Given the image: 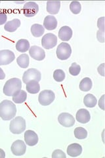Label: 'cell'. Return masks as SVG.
<instances>
[{
    "mask_svg": "<svg viewBox=\"0 0 105 158\" xmlns=\"http://www.w3.org/2000/svg\"><path fill=\"white\" fill-rule=\"evenodd\" d=\"M17 107L10 100H3L0 103V117L3 121H10L16 115Z\"/></svg>",
    "mask_w": 105,
    "mask_h": 158,
    "instance_id": "cell-1",
    "label": "cell"
},
{
    "mask_svg": "<svg viewBox=\"0 0 105 158\" xmlns=\"http://www.w3.org/2000/svg\"><path fill=\"white\" fill-rule=\"evenodd\" d=\"M22 88V82L18 78H13L8 80L3 86V94L7 96H13Z\"/></svg>",
    "mask_w": 105,
    "mask_h": 158,
    "instance_id": "cell-2",
    "label": "cell"
},
{
    "mask_svg": "<svg viewBox=\"0 0 105 158\" xmlns=\"http://www.w3.org/2000/svg\"><path fill=\"white\" fill-rule=\"evenodd\" d=\"M26 129V121L22 117H17L9 125V130L13 134L20 135Z\"/></svg>",
    "mask_w": 105,
    "mask_h": 158,
    "instance_id": "cell-3",
    "label": "cell"
},
{
    "mask_svg": "<svg viewBox=\"0 0 105 158\" xmlns=\"http://www.w3.org/2000/svg\"><path fill=\"white\" fill-rule=\"evenodd\" d=\"M72 48L71 45L67 42H62L58 46L56 54L60 60H67L71 56Z\"/></svg>",
    "mask_w": 105,
    "mask_h": 158,
    "instance_id": "cell-4",
    "label": "cell"
},
{
    "mask_svg": "<svg viewBox=\"0 0 105 158\" xmlns=\"http://www.w3.org/2000/svg\"><path fill=\"white\" fill-rule=\"evenodd\" d=\"M55 98V93L50 90H45L39 93L38 101L43 106H47L53 102Z\"/></svg>",
    "mask_w": 105,
    "mask_h": 158,
    "instance_id": "cell-5",
    "label": "cell"
},
{
    "mask_svg": "<svg viewBox=\"0 0 105 158\" xmlns=\"http://www.w3.org/2000/svg\"><path fill=\"white\" fill-rule=\"evenodd\" d=\"M42 78L41 73L36 69L31 68L29 69L26 71L24 73L22 77L23 82L26 84L30 81H36L38 82L40 81Z\"/></svg>",
    "mask_w": 105,
    "mask_h": 158,
    "instance_id": "cell-6",
    "label": "cell"
},
{
    "mask_svg": "<svg viewBox=\"0 0 105 158\" xmlns=\"http://www.w3.org/2000/svg\"><path fill=\"white\" fill-rule=\"evenodd\" d=\"M57 44V37L52 33H47L44 35L42 40V47L46 49H52Z\"/></svg>",
    "mask_w": 105,
    "mask_h": 158,
    "instance_id": "cell-7",
    "label": "cell"
},
{
    "mask_svg": "<svg viewBox=\"0 0 105 158\" xmlns=\"http://www.w3.org/2000/svg\"><path fill=\"white\" fill-rule=\"evenodd\" d=\"M39 11L38 5L34 2H29L24 4L23 7V12L25 17H32L36 15Z\"/></svg>",
    "mask_w": 105,
    "mask_h": 158,
    "instance_id": "cell-8",
    "label": "cell"
},
{
    "mask_svg": "<svg viewBox=\"0 0 105 158\" xmlns=\"http://www.w3.org/2000/svg\"><path fill=\"white\" fill-rule=\"evenodd\" d=\"M13 154L17 156H23L26 151V146L25 143L21 140L14 141L11 147Z\"/></svg>",
    "mask_w": 105,
    "mask_h": 158,
    "instance_id": "cell-9",
    "label": "cell"
},
{
    "mask_svg": "<svg viewBox=\"0 0 105 158\" xmlns=\"http://www.w3.org/2000/svg\"><path fill=\"white\" fill-rule=\"evenodd\" d=\"M15 56L14 53L9 49H4L0 51V65H7L12 63Z\"/></svg>",
    "mask_w": 105,
    "mask_h": 158,
    "instance_id": "cell-10",
    "label": "cell"
},
{
    "mask_svg": "<svg viewBox=\"0 0 105 158\" xmlns=\"http://www.w3.org/2000/svg\"><path fill=\"white\" fill-rule=\"evenodd\" d=\"M58 121L64 127H71L75 124V118L68 113H62L58 117Z\"/></svg>",
    "mask_w": 105,
    "mask_h": 158,
    "instance_id": "cell-11",
    "label": "cell"
},
{
    "mask_svg": "<svg viewBox=\"0 0 105 158\" xmlns=\"http://www.w3.org/2000/svg\"><path fill=\"white\" fill-rule=\"evenodd\" d=\"M29 54L35 60L42 61L46 57V53L42 48L37 46H33L30 48Z\"/></svg>",
    "mask_w": 105,
    "mask_h": 158,
    "instance_id": "cell-12",
    "label": "cell"
},
{
    "mask_svg": "<svg viewBox=\"0 0 105 158\" xmlns=\"http://www.w3.org/2000/svg\"><path fill=\"white\" fill-rule=\"evenodd\" d=\"M24 141L30 146L36 145L38 142V136L36 132L31 130H28L24 132Z\"/></svg>",
    "mask_w": 105,
    "mask_h": 158,
    "instance_id": "cell-13",
    "label": "cell"
},
{
    "mask_svg": "<svg viewBox=\"0 0 105 158\" xmlns=\"http://www.w3.org/2000/svg\"><path fill=\"white\" fill-rule=\"evenodd\" d=\"M73 32L71 28L68 26H64L60 28L59 31V38L63 42H68L72 37Z\"/></svg>",
    "mask_w": 105,
    "mask_h": 158,
    "instance_id": "cell-14",
    "label": "cell"
},
{
    "mask_svg": "<svg viewBox=\"0 0 105 158\" xmlns=\"http://www.w3.org/2000/svg\"><path fill=\"white\" fill-rule=\"evenodd\" d=\"M76 118L77 121L79 123L82 124H86L89 122L91 119V115H90V113L88 110L86 109H80L77 111Z\"/></svg>",
    "mask_w": 105,
    "mask_h": 158,
    "instance_id": "cell-15",
    "label": "cell"
},
{
    "mask_svg": "<svg viewBox=\"0 0 105 158\" xmlns=\"http://www.w3.org/2000/svg\"><path fill=\"white\" fill-rule=\"evenodd\" d=\"M67 152L68 156L75 157L80 156L82 153V147L80 144L77 143L70 144L68 148Z\"/></svg>",
    "mask_w": 105,
    "mask_h": 158,
    "instance_id": "cell-16",
    "label": "cell"
},
{
    "mask_svg": "<svg viewBox=\"0 0 105 158\" xmlns=\"http://www.w3.org/2000/svg\"><path fill=\"white\" fill-rule=\"evenodd\" d=\"M58 21L54 16L48 15L45 17L43 21V27L48 31H53L57 27Z\"/></svg>",
    "mask_w": 105,
    "mask_h": 158,
    "instance_id": "cell-17",
    "label": "cell"
},
{
    "mask_svg": "<svg viewBox=\"0 0 105 158\" xmlns=\"http://www.w3.org/2000/svg\"><path fill=\"white\" fill-rule=\"evenodd\" d=\"M20 26H21V21L18 19H14L6 24L4 29L9 32H13L16 31Z\"/></svg>",
    "mask_w": 105,
    "mask_h": 158,
    "instance_id": "cell-18",
    "label": "cell"
},
{
    "mask_svg": "<svg viewBox=\"0 0 105 158\" xmlns=\"http://www.w3.org/2000/svg\"><path fill=\"white\" fill-rule=\"evenodd\" d=\"M26 90L28 93L35 94L40 90V86H39V82L36 81H30L26 83Z\"/></svg>",
    "mask_w": 105,
    "mask_h": 158,
    "instance_id": "cell-19",
    "label": "cell"
},
{
    "mask_svg": "<svg viewBox=\"0 0 105 158\" xmlns=\"http://www.w3.org/2000/svg\"><path fill=\"white\" fill-rule=\"evenodd\" d=\"M61 2H47V11L51 15H56L59 12Z\"/></svg>",
    "mask_w": 105,
    "mask_h": 158,
    "instance_id": "cell-20",
    "label": "cell"
},
{
    "mask_svg": "<svg viewBox=\"0 0 105 158\" xmlns=\"http://www.w3.org/2000/svg\"><path fill=\"white\" fill-rule=\"evenodd\" d=\"M30 42L26 39H21L16 44V49L19 52L25 53L30 49Z\"/></svg>",
    "mask_w": 105,
    "mask_h": 158,
    "instance_id": "cell-21",
    "label": "cell"
},
{
    "mask_svg": "<svg viewBox=\"0 0 105 158\" xmlns=\"http://www.w3.org/2000/svg\"><path fill=\"white\" fill-rule=\"evenodd\" d=\"M84 105L87 107L92 108L97 105V100L96 97L91 94H87L83 98Z\"/></svg>",
    "mask_w": 105,
    "mask_h": 158,
    "instance_id": "cell-22",
    "label": "cell"
},
{
    "mask_svg": "<svg viewBox=\"0 0 105 158\" xmlns=\"http://www.w3.org/2000/svg\"><path fill=\"white\" fill-rule=\"evenodd\" d=\"M93 86L91 79L89 77L83 78L79 83V89L83 92H88L91 90Z\"/></svg>",
    "mask_w": 105,
    "mask_h": 158,
    "instance_id": "cell-23",
    "label": "cell"
},
{
    "mask_svg": "<svg viewBox=\"0 0 105 158\" xmlns=\"http://www.w3.org/2000/svg\"><path fill=\"white\" fill-rule=\"evenodd\" d=\"M12 97L13 101L15 103H22L26 100L27 94L25 91L21 90L16 94H14Z\"/></svg>",
    "mask_w": 105,
    "mask_h": 158,
    "instance_id": "cell-24",
    "label": "cell"
},
{
    "mask_svg": "<svg viewBox=\"0 0 105 158\" xmlns=\"http://www.w3.org/2000/svg\"><path fill=\"white\" fill-rule=\"evenodd\" d=\"M31 32L34 37H40L45 32V28L39 24H34L31 27Z\"/></svg>",
    "mask_w": 105,
    "mask_h": 158,
    "instance_id": "cell-25",
    "label": "cell"
},
{
    "mask_svg": "<svg viewBox=\"0 0 105 158\" xmlns=\"http://www.w3.org/2000/svg\"><path fill=\"white\" fill-rule=\"evenodd\" d=\"M18 66L22 69H26L29 66V56L26 53L21 54L17 59Z\"/></svg>",
    "mask_w": 105,
    "mask_h": 158,
    "instance_id": "cell-26",
    "label": "cell"
},
{
    "mask_svg": "<svg viewBox=\"0 0 105 158\" xmlns=\"http://www.w3.org/2000/svg\"><path fill=\"white\" fill-rule=\"evenodd\" d=\"M74 136L79 140L85 139L87 136V131L83 127H77L74 130Z\"/></svg>",
    "mask_w": 105,
    "mask_h": 158,
    "instance_id": "cell-27",
    "label": "cell"
},
{
    "mask_svg": "<svg viewBox=\"0 0 105 158\" xmlns=\"http://www.w3.org/2000/svg\"><path fill=\"white\" fill-rule=\"evenodd\" d=\"M53 78L58 82H63L65 79V73L61 69H57L53 73Z\"/></svg>",
    "mask_w": 105,
    "mask_h": 158,
    "instance_id": "cell-28",
    "label": "cell"
},
{
    "mask_svg": "<svg viewBox=\"0 0 105 158\" xmlns=\"http://www.w3.org/2000/svg\"><path fill=\"white\" fill-rule=\"evenodd\" d=\"M70 9L73 14H79L82 10L80 3L79 2H72L70 4Z\"/></svg>",
    "mask_w": 105,
    "mask_h": 158,
    "instance_id": "cell-29",
    "label": "cell"
},
{
    "mask_svg": "<svg viewBox=\"0 0 105 158\" xmlns=\"http://www.w3.org/2000/svg\"><path fill=\"white\" fill-rule=\"evenodd\" d=\"M81 71V67L76 63H73L69 68V73L72 76H78Z\"/></svg>",
    "mask_w": 105,
    "mask_h": 158,
    "instance_id": "cell-30",
    "label": "cell"
},
{
    "mask_svg": "<svg viewBox=\"0 0 105 158\" xmlns=\"http://www.w3.org/2000/svg\"><path fill=\"white\" fill-rule=\"evenodd\" d=\"M53 158H66L67 156L65 153L61 150H55L52 154Z\"/></svg>",
    "mask_w": 105,
    "mask_h": 158,
    "instance_id": "cell-31",
    "label": "cell"
},
{
    "mask_svg": "<svg viewBox=\"0 0 105 158\" xmlns=\"http://www.w3.org/2000/svg\"><path fill=\"white\" fill-rule=\"evenodd\" d=\"M104 17H101L98 19L97 21V27L99 29V31H104Z\"/></svg>",
    "mask_w": 105,
    "mask_h": 158,
    "instance_id": "cell-32",
    "label": "cell"
},
{
    "mask_svg": "<svg viewBox=\"0 0 105 158\" xmlns=\"http://www.w3.org/2000/svg\"><path fill=\"white\" fill-rule=\"evenodd\" d=\"M97 40L101 43H104V31H99L97 33Z\"/></svg>",
    "mask_w": 105,
    "mask_h": 158,
    "instance_id": "cell-33",
    "label": "cell"
},
{
    "mask_svg": "<svg viewBox=\"0 0 105 158\" xmlns=\"http://www.w3.org/2000/svg\"><path fill=\"white\" fill-rule=\"evenodd\" d=\"M7 19V15L5 13H0V25H2L6 23Z\"/></svg>",
    "mask_w": 105,
    "mask_h": 158,
    "instance_id": "cell-34",
    "label": "cell"
},
{
    "mask_svg": "<svg viewBox=\"0 0 105 158\" xmlns=\"http://www.w3.org/2000/svg\"><path fill=\"white\" fill-rule=\"evenodd\" d=\"M98 73L103 77H104V63H102L98 67Z\"/></svg>",
    "mask_w": 105,
    "mask_h": 158,
    "instance_id": "cell-35",
    "label": "cell"
},
{
    "mask_svg": "<svg viewBox=\"0 0 105 158\" xmlns=\"http://www.w3.org/2000/svg\"><path fill=\"white\" fill-rule=\"evenodd\" d=\"M104 95H103L102 97L100 98L99 102V106L103 110H104Z\"/></svg>",
    "mask_w": 105,
    "mask_h": 158,
    "instance_id": "cell-36",
    "label": "cell"
},
{
    "mask_svg": "<svg viewBox=\"0 0 105 158\" xmlns=\"http://www.w3.org/2000/svg\"><path fill=\"white\" fill-rule=\"evenodd\" d=\"M6 78V74L4 73L3 69L0 67V80H3Z\"/></svg>",
    "mask_w": 105,
    "mask_h": 158,
    "instance_id": "cell-37",
    "label": "cell"
},
{
    "mask_svg": "<svg viewBox=\"0 0 105 158\" xmlns=\"http://www.w3.org/2000/svg\"><path fill=\"white\" fill-rule=\"evenodd\" d=\"M6 157V153L3 151V150L0 148V158H4Z\"/></svg>",
    "mask_w": 105,
    "mask_h": 158,
    "instance_id": "cell-38",
    "label": "cell"
},
{
    "mask_svg": "<svg viewBox=\"0 0 105 158\" xmlns=\"http://www.w3.org/2000/svg\"><path fill=\"white\" fill-rule=\"evenodd\" d=\"M0 3H1V2H0Z\"/></svg>",
    "mask_w": 105,
    "mask_h": 158,
    "instance_id": "cell-39",
    "label": "cell"
}]
</instances>
